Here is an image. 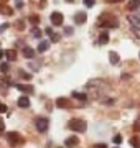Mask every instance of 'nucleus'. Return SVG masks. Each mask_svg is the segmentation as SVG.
Instances as JSON below:
<instances>
[{
    "instance_id": "nucleus-1",
    "label": "nucleus",
    "mask_w": 140,
    "mask_h": 148,
    "mask_svg": "<svg viewBox=\"0 0 140 148\" xmlns=\"http://www.w3.org/2000/svg\"><path fill=\"white\" fill-rule=\"evenodd\" d=\"M97 25L99 27H107V28H117L119 21L112 13H102L101 18H99V21H97Z\"/></svg>"
},
{
    "instance_id": "nucleus-2",
    "label": "nucleus",
    "mask_w": 140,
    "mask_h": 148,
    "mask_svg": "<svg viewBox=\"0 0 140 148\" xmlns=\"http://www.w3.org/2000/svg\"><path fill=\"white\" fill-rule=\"evenodd\" d=\"M68 128L69 130H73V132H78V133H84L86 132V122L81 120V119H71L69 122H68Z\"/></svg>"
},
{
    "instance_id": "nucleus-3",
    "label": "nucleus",
    "mask_w": 140,
    "mask_h": 148,
    "mask_svg": "<svg viewBox=\"0 0 140 148\" xmlns=\"http://www.w3.org/2000/svg\"><path fill=\"white\" fill-rule=\"evenodd\" d=\"M7 140L10 142V145H13V147H18V145H22L23 143V138L20 133L16 132H8L7 133Z\"/></svg>"
},
{
    "instance_id": "nucleus-4",
    "label": "nucleus",
    "mask_w": 140,
    "mask_h": 148,
    "mask_svg": "<svg viewBox=\"0 0 140 148\" xmlns=\"http://www.w3.org/2000/svg\"><path fill=\"white\" fill-rule=\"evenodd\" d=\"M35 125H36L38 132H46V130H48V127H49V120L46 119V117H40V119H36Z\"/></svg>"
},
{
    "instance_id": "nucleus-5",
    "label": "nucleus",
    "mask_w": 140,
    "mask_h": 148,
    "mask_svg": "<svg viewBox=\"0 0 140 148\" xmlns=\"http://www.w3.org/2000/svg\"><path fill=\"white\" fill-rule=\"evenodd\" d=\"M49 20H51V23H53L54 27H61L65 18H63V13H59V12H53L51 16H49Z\"/></svg>"
},
{
    "instance_id": "nucleus-6",
    "label": "nucleus",
    "mask_w": 140,
    "mask_h": 148,
    "mask_svg": "<svg viewBox=\"0 0 140 148\" xmlns=\"http://www.w3.org/2000/svg\"><path fill=\"white\" fill-rule=\"evenodd\" d=\"M15 87L18 90H22V92H25L27 95H32L33 92H35V89H33V86L30 84H15Z\"/></svg>"
},
{
    "instance_id": "nucleus-7",
    "label": "nucleus",
    "mask_w": 140,
    "mask_h": 148,
    "mask_svg": "<svg viewBox=\"0 0 140 148\" xmlns=\"http://www.w3.org/2000/svg\"><path fill=\"white\" fill-rule=\"evenodd\" d=\"M86 20H87V15L84 13V12H78L74 15V21L78 23V25H82V23H86Z\"/></svg>"
},
{
    "instance_id": "nucleus-8",
    "label": "nucleus",
    "mask_w": 140,
    "mask_h": 148,
    "mask_svg": "<svg viewBox=\"0 0 140 148\" xmlns=\"http://www.w3.org/2000/svg\"><path fill=\"white\" fill-rule=\"evenodd\" d=\"M78 145H79L78 137H68V138H66V147H68V148H76Z\"/></svg>"
},
{
    "instance_id": "nucleus-9",
    "label": "nucleus",
    "mask_w": 140,
    "mask_h": 148,
    "mask_svg": "<svg viewBox=\"0 0 140 148\" xmlns=\"http://www.w3.org/2000/svg\"><path fill=\"white\" fill-rule=\"evenodd\" d=\"M18 107H22V109L30 107V99H28V95H22V97L18 99Z\"/></svg>"
},
{
    "instance_id": "nucleus-10",
    "label": "nucleus",
    "mask_w": 140,
    "mask_h": 148,
    "mask_svg": "<svg viewBox=\"0 0 140 148\" xmlns=\"http://www.w3.org/2000/svg\"><path fill=\"white\" fill-rule=\"evenodd\" d=\"M23 56L28 58V59H32L33 56H35V49H32L30 46H25V48H23Z\"/></svg>"
},
{
    "instance_id": "nucleus-11",
    "label": "nucleus",
    "mask_w": 140,
    "mask_h": 148,
    "mask_svg": "<svg viewBox=\"0 0 140 148\" xmlns=\"http://www.w3.org/2000/svg\"><path fill=\"white\" fill-rule=\"evenodd\" d=\"M109 61H110V64H119L120 58H119V54L115 53V51H110V53H109Z\"/></svg>"
},
{
    "instance_id": "nucleus-12",
    "label": "nucleus",
    "mask_w": 140,
    "mask_h": 148,
    "mask_svg": "<svg viewBox=\"0 0 140 148\" xmlns=\"http://www.w3.org/2000/svg\"><path fill=\"white\" fill-rule=\"evenodd\" d=\"M56 106H58L59 109H65V107L69 106V102H68V99H65V97H59V99H56Z\"/></svg>"
},
{
    "instance_id": "nucleus-13",
    "label": "nucleus",
    "mask_w": 140,
    "mask_h": 148,
    "mask_svg": "<svg viewBox=\"0 0 140 148\" xmlns=\"http://www.w3.org/2000/svg\"><path fill=\"white\" fill-rule=\"evenodd\" d=\"M107 43H109V35L107 32H102L99 35V45H107Z\"/></svg>"
},
{
    "instance_id": "nucleus-14",
    "label": "nucleus",
    "mask_w": 140,
    "mask_h": 148,
    "mask_svg": "<svg viewBox=\"0 0 140 148\" xmlns=\"http://www.w3.org/2000/svg\"><path fill=\"white\" fill-rule=\"evenodd\" d=\"M48 48H49V41H40L38 43V51H40V53H45Z\"/></svg>"
},
{
    "instance_id": "nucleus-15",
    "label": "nucleus",
    "mask_w": 140,
    "mask_h": 148,
    "mask_svg": "<svg viewBox=\"0 0 140 148\" xmlns=\"http://www.w3.org/2000/svg\"><path fill=\"white\" fill-rule=\"evenodd\" d=\"M129 21L132 23V27H134L135 30L140 28V18H137V16H129Z\"/></svg>"
},
{
    "instance_id": "nucleus-16",
    "label": "nucleus",
    "mask_w": 140,
    "mask_h": 148,
    "mask_svg": "<svg viewBox=\"0 0 140 148\" xmlns=\"http://www.w3.org/2000/svg\"><path fill=\"white\" fill-rule=\"evenodd\" d=\"M73 97L74 99H78V101H81V102H84V101H87V95L86 94H82V92H73Z\"/></svg>"
},
{
    "instance_id": "nucleus-17",
    "label": "nucleus",
    "mask_w": 140,
    "mask_h": 148,
    "mask_svg": "<svg viewBox=\"0 0 140 148\" xmlns=\"http://www.w3.org/2000/svg\"><path fill=\"white\" fill-rule=\"evenodd\" d=\"M127 7H129V10H137L140 7V0H130Z\"/></svg>"
},
{
    "instance_id": "nucleus-18",
    "label": "nucleus",
    "mask_w": 140,
    "mask_h": 148,
    "mask_svg": "<svg viewBox=\"0 0 140 148\" xmlns=\"http://www.w3.org/2000/svg\"><path fill=\"white\" fill-rule=\"evenodd\" d=\"M130 145H132L134 148H140V137H137V135L132 137L130 138Z\"/></svg>"
},
{
    "instance_id": "nucleus-19",
    "label": "nucleus",
    "mask_w": 140,
    "mask_h": 148,
    "mask_svg": "<svg viewBox=\"0 0 140 148\" xmlns=\"http://www.w3.org/2000/svg\"><path fill=\"white\" fill-rule=\"evenodd\" d=\"M5 56L8 61H13V59L16 58V53H15V49H8V51H5Z\"/></svg>"
},
{
    "instance_id": "nucleus-20",
    "label": "nucleus",
    "mask_w": 140,
    "mask_h": 148,
    "mask_svg": "<svg viewBox=\"0 0 140 148\" xmlns=\"http://www.w3.org/2000/svg\"><path fill=\"white\" fill-rule=\"evenodd\" d=\"M0 12H2V13H3V15H12V13H13V10H12L10 7H7V5L0 7Z\"/></svg>"
},
{
    "instance_id": "nucleus-21",
    "label": "nucleus",
    "mask_w": 140,
    "mask_h": 148,
    "mask_svg": "<svg viewBox=\"0 0 140 148\" xmlns=\"http://www.w3.org/2000/svg\"><path fill=\"white\" fill-rule=\"evenodd\" d=\"M32 35H33L35 38H41V35H43V33H41V30H40V28L35 27V28L32 30Z\"/></svg>"
},
{
    "instance_id": "nucleus-22",
    "label": "nucleus",
    "mask_w": 140,
    "mask_h": 148,
    "mask_svg": "<svg viewBox=\"0 0 140 148\" xmlns=\"http://www.w3.org/2000/svg\"><path fill=\"white\" fill-rule=\"evenodd\" d=\"M0 71H2V73H8V71H10V64L8 63H2L0 64Z\"/></svg>"
},
{
    "instance_id": "nucleus-23",
    "label": "nucleus",
    "mask_w": 140,
    "mask_h": 148,
    "mask_svg": "<svg viewBox=\"0 0 140 148\" xmlns=\"http://www.w3.org/2000/svg\"><path fill=\"white\" fill-rule=\"evenodd\" d=\"M28 20L32 21L33 25H38V21H40V16H38V15H30V16H28Z\"/></svg>"
},
{
    "instance_id": "nucleus-24",
    "label": "nucleus",
    "mask_w": 140,
    "mask_h": 148,
    "mask_svg": "<svg viewBox=\"0 0 140 148\" xmlns=\"http://www.w3.org/2000/svg\"><path fill=\"white\" fill-rule=\"evenodd\" d=\"M20 77H22V79H25V81H30V79H32V74L25 73V71H20Z\"/></svg>"
},
{
    "instance_id": "nucleus-25",
    "label": "nucleus",
    "mask_w": 140,
    "mask_h": 148,
    "mask_svg": "<svg viewBox=\"0 0 140 148\" xmlns=\"http://www.w3.org/2000/svg\"><path fill=\"white\" fill-rule=\"evenodd\" d=\"M2 84H3V86H12V84H13V81H10L8 77L3 76V77H2Z\"/></svg>"
},
{
    "instance_id": "nucleus-26",
    "label": "nucleus",
    "mask_w": 140,
    "mask_h": 148,
    "mask_svg": "<svg viewBox=\"0 0 140 148\" xmlns=\"http://www.w3.org/2000/svg\"><path fill=\"white\" fill-rule=\"evenodd\" d=\"M114 143L120 145V143H122V137H120V135H115V137H114Z\"/></svg>"
},
{
    "instance_id": "nucleus-27",
    "label": "nucleus",
    "mask_w": 140,
    "mask_h": 148,
    "mask_svg": "<svg viewBox=\"0 0 140 148\" xmlns=\"http://www.w3.org/2000/svg\"><path fill=\"white\" fill-rule=\"evenodd\" d=\"M51 41H53V43L59 41V35H58V33H53V35H51Z\"/></svg>"
},
{
    "instance_id": "nucleus-28",
    "label": "nucleus",
    "mask_w": 140,
    "mask_h": 148,
    "mask_svg": "<svg viewBox=\"0 0 140 148\" xmlns=\"http://www.w3.org/2000/svg\"><path fill=\"white\" fill-rule=\"evenodd\" d=\"M94 3H96V0H84V5L86 7H92Z\"/></svg>"
},
{
    "instance_id": "nucleus-29",
    "label": "nucleus",
    "mask_w": 140,
    "mask_h": 148,
    "mask_svg": "<svg viewBox=\"0 0 140 148\" xmlns=\"http://www.w3.org/2000/svg\"><path fill=\"white\" fill-rule=\"evenodd\" d=\"M92 148H107V145H106V143H96Z\"/></svg>"
},
{
    "instance_id": "nucleus-30",
    "label": "nucleus",
    "mask_w": 140,
    "mask_h": 148,
    "mask_svg": "<svg viewBox=\"0 0 140 148\" xmlns=\"http://www.w3.org/2000/svg\"><path fill=\"white\" fill-rule=\"evenodd\" d=\"M8 28V23H3V25H0V33H3Z\"/></svg>"
},
{
    "instance_id": "nucleus-31",
    "label": "nucleus",
    "mask_w": 140,
    "mask_h": 148,
    "mask_svg": "<svg viewBox=\"0 0 140 148\" xmlns=\"http://www.w3.org/2000/svg\"><path fill=\"white\" fill-rule=\"evenodd\" d=\"M5 130V123H3V120L0 119V132H3Z\"/></svg>"
},
{
    "instance_id": "nucleus-32",
    "label": "nucleus",
    "mask_w": 140,
    "mask_h": 148,
    "mask_svg": "<svg viewBox=\"0 0 140 148\" xmlns=\"http://www.w3.org/2000/svg\"><path fill=\"white\" fill-rule=\"evenodd\" d=\"M134 128H135V132H140V122H135Z\"/></svg>"
},
{
    "instance_id": "nucleus-33",
    "label": "nucleus",
    "mask_w": 140,
    "mask_h": 148,
    "mask_svg": "<svg viewBox=\"0 0 140 148\" xmlns=\"http://www.w3.org/2000/svg\"><path fill=\"white\" fill-rule=\"evenodd\" d=\"M0 112H2V114L7 112V106H5V104H0Z\"/></svg>"
},
{
    "instance_id": "nucleus-34",
    "label": "nucleus",
    "mask_w": 140,
    "mask_h": 148,
    "mask_svg": "<svg viewBox=\"0 0 140 148\" xmlns=\"http://www.w3.org/2000/svg\"><path fill=\"white\" fill-rule=\"evenodd\" d=\"M65 33H66V35H71V33H73V28H69V27L65 28Z\"/></svg>"
},
{
    "instance_id": "nucleus-35",
    "label": "nucleus",
    "mask_w": 140,
    "mask_h": 148,
    "mask_svg": "<svg viewBox=\"0 0 140 148\" xmlns=\"http://www.w3.org/2000/svg\"><path fill=\"white\" fill-rule=\"evenodd\" d=\"M53 28H46V35H49V36H51V35H53Z\"/></svg>"
},
{
    "instance_id": "nucleus-36",
    "label": "nucleus",
    "mask_w": 140,
    "mask_h": 148,
    "mask_svg": "<svg viewBox=\"0 0 140 148\" xmlns=\"http://www.w3.org/2000/svg\"><path fill=\"white\" fill-rule=\"evenodd\" d=\"M15 3H16V7H23V2H22V0H16Z\"/></svg>"
},
{
    "instance_id": "nucleus-37",
    "label": "nucleus",
    "mask_w": 140,
    "mask_h": 148,
    "mask_svg": "<svg viewBox=\"0 0 140 148\" xmlns=\"http://www.w3.org/2000/svg\"><path fill=\"white\" fill-rule=\"evenodd\" d=\"M18 28H20V30L23 28V20H20V21H18Z\"/></svg>"
},
{
    "instance_id": "nucleus-38",
    "label": "nucleus",
    "mask_w": 140,
    "mask_h": 148,
    "mask_svg": "<svg viewBox=\"0 0 140 148\" xmlns=\"http://www.w3.org/2000/svg\"><path fill=\"white\" fill-rule=\"evenodd\" d=\"M3 56H5V51H2V49H0V59L3 58Z\"/></svg>"
},
{
    "instance_id": "nucleus-39",
    "label": "nucleus",
    "mask_w": 140,
    "mask_h": 148,
    "mask_svg": "<svg viewBox=\"0 0 140 148\" xmlns=\"http://www.w3.org/2000/svg\"><path fill=\"white\" fill-rule=\"evenodd\" d=\"M110 3H119V2H122V0H109Z\"/></svg>"
},
{
    "instance_id": "nucleus-40",
    "label": "nucleus",
    "mask_w": 140,
    "mask_h": 148,
    "mask_svg": "<svg viewBox=\"0 0 140 148\" xmlns=\"http://www.w3.org/2000/svg\"><path fill=\"white\" fill-rule=\"evenodd\" d=\"M66 2H69V3H73V2H74V0H66Z\"/></svg>"
}]
</instances>
